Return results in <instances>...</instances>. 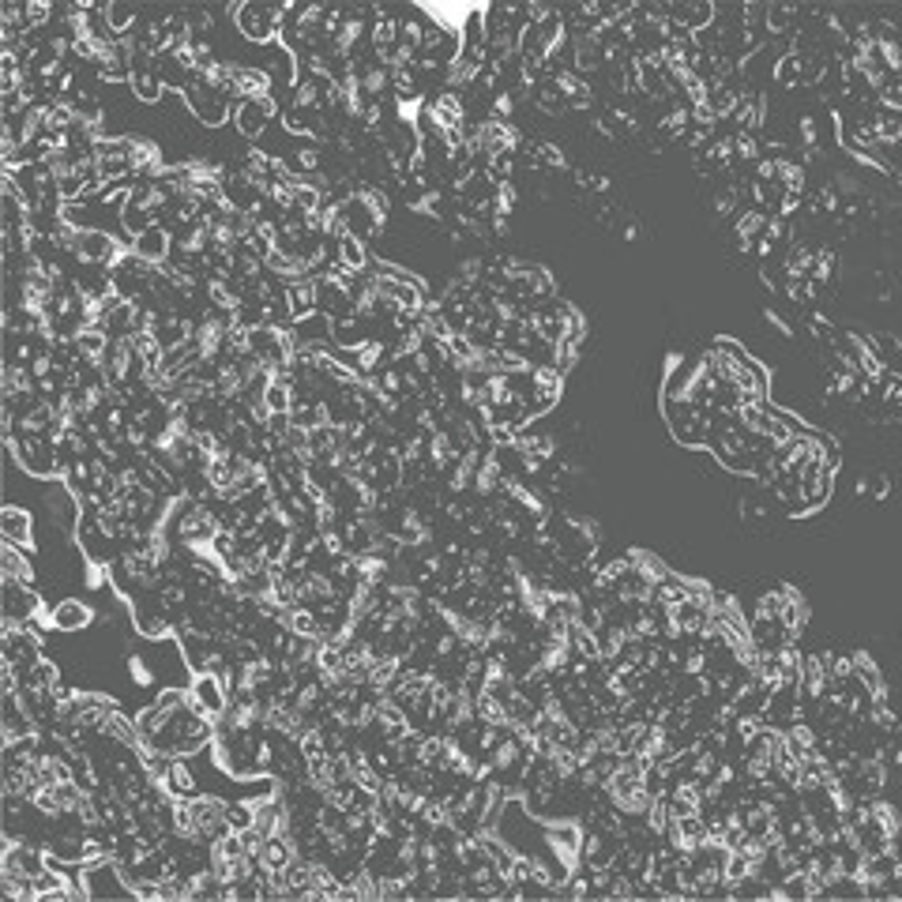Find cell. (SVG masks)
Returning a JSON list of instances; mask_svg holds the SVG:
<instances>
[{"mask_svg":"<svg viewBox=\"0 0 902 902\" xmlns=\"http://www.w3.org/2000/svg\"><path fill=\"white\" fill-rule=\"evenodd\" d=\"M226 16L237 23L241 38L249 42H279L282 27V4H264V0H245V4H230Z\"/></svg>","mask_w":902,"mask_h":902,"instance_id":"obj_1","label":"cell"},{"mask_svg":"<svg viewBox=\"0 0 902 902\" xmlns=\"http://www.w3.org/2000/svg\"><path fill=\"white\" fill-rule=\"evenodd\" d=\"M181 98H185L188 109L196 113V121H203V125L215 128V125H222V121H230V109H234V102H230L222 91H215V87H207L203 79H196V83H192Z\"/></svg>","mask_w":902,"mask_h":902,"instance_id":"obj_2","label":"cell"},{"mask_svg":"<svg viewBox=\"0 0 902 902\" xmlns=\"http://www.w3.org/2000/svg\"><path fill=\"white\" fill-rule=\"evenodd\" d=\"M188 700L196 703L203 715L222 718L230 711V688L218 673H196L192 685H188Z\"/></svg>","mask_w":902,"mask_h":902,"instance_id":"obj_3","label":"cell"},{"mask_svg":"<svg viewBox=\"0 0 902 902\" xmlns=\"http://www.w3.org/2000/svg\"><path fill=\"white\" fill-rule=\"evenodd\" d=\"M0 591H4V621H31L42 613V598L34 587H23V583H12V579H0Z\"/></svg>","mask_w":902,"mask_h":902,"instance_id":"obj_4","label":"cell"},{"mask_svg":"<svg viewBox=\"0 0 902 902\" xmlns=\"http://www.w3.org/2000/svg\"><path fill=\"white\" fill-rule=\"evenodd\" d=\"M230 121L245 140H260L275 117L267 113L264 98H237L234 109H230Z\"/></svg>","mask_w":902,"mask_h":902,"instance_id":"obj_5","label":"cell"},{"mask_svg":"<svg viewBox=\"0 0 902 902\" xmlns=\"http://www.w3.org/2000/svg\"><path fill=\"white\" fill-rule=\"evenodd\" d=\"M0 538L8 545H19L23 553H34V519L27 508H16V504H8L4 512H0Z\"/></svg>","mask_w":902,"mask_h":902,"instance_id":"obj_6","label":"cell"},{"mask_svg":"<svg viewBox=\"0 0 902 902\" xmlns=\"http://www.w3.org/2000/svg\"><path fill=\"white\" fill-rule=\"evenodd\" d=\"M87 624H94V609L79 598H61L49 606V628L57 632H83Z\"/></svg>","mask_w":902,"mask_h":902,"instance_id":"obj_7","label":"cell"},{"mask_svg":"<svg viewBox=\"0 0 902 902\" xmlns=\"http://www.w3.org/2000/svg\"><path fill=\"white\" fill-rule=\"evenodd\" d=\"M132 252L140 256V260H147V264H155L162 267L166 260L173 256V237L170 230H162V226H151L147 234H140L136 241H132Z\"/></svg>","mask_w":902,"mask_h":902,"instance_id":"obj_8","label":"cell"},{"mask_svg":"<svg viewBox=\"0 0 902 902\" xmlns=\"http://www.w3.org/2000/svg\"><path fill=\"white\" fill-rule=\"evenodd\" d=\"M0 579H12V583H23V587H34V564L23 557L19 545H8L0 549Z\"/></svg>","mask_w":902,"mask_h":902,"instance_id":"obj_9","label":"cell"},{"mask_svg":"<svg viewBox=\"0 0 902 902\" xmlns=\"http://www.w3.org/2000/svg\"><path fill=\"white\" fill-rule=\"evenodd\" d=\"M286 309L294 320H305L316 312V279H297L286 282Z\"/></svg>","mask_w":902,"mask_h":902,"instance_id":"obj_10","label":"cell"},{"mask_svg":"<svg viewBox=\"0 0 902 902\" xmlns=\"http://www.w3.org/2000/svg\"><path fill=\"white\" fill-rule=\"evenodd\" d=\"M162 790H166L170 797H185V801H192V797L200 794L196 775H192V771H188V763H181V760L170 763V771H166V778H162Z\"/></svg>","mask_w":902,"mask_h":902,"instance_id":"obj_11","label":"cell"},{"mask_svg":"<svg viewBox=\"0 0 902 902\" xmlns=\"http://www.w3.org/2000/svg\"><path fill=\"white\" fill-rule=\"evenodd\" d=\"M226 824L234 831L256 827V801H226Z\"/></svg>","mask_w":902,"mask_h":902,"instance_id":"obj_12","label":"cell"},{"mask_svg":"<svg viewBox=\"0 0 902 902\" xmlns=\"http://www.w3.org/2000/svg\"><path fill=\"white\" fill-rule=\"evenodd\" d=\"M128 669H132V677H136V681H140V685H151V681H155V669H147V666H143V658H140V654H132V658H128Z\"/></svg>","mask_w":902,"mask_h":902,"instance_id":"obj_13","label":"cell"}]
</instances>
